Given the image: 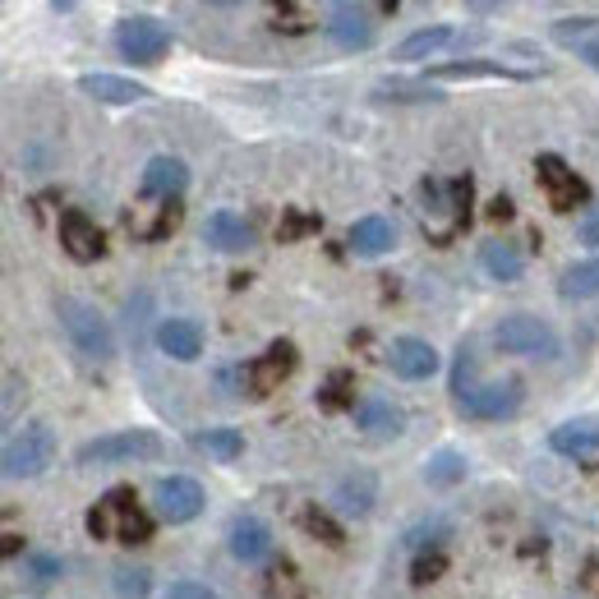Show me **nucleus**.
<instances>
[{
	"instance_id": "1",
	"label": "nucleus",
	"mask_w": 599,
	"mask_h": 599,
	"mask_svg": "<svg viewBox=\"0 0 599 599\" xmlns=\"http://www.w3.org/2000/svg\"><path fill=\"white\" fill-rule=\"evenodd\" d=\"M88 535L93 539H116V544H143V539H152V521L139 507L135 489L116 484V489L101 493V503L88 512Z\"/></svg>"
},
{
	"instance_id": "2",
	"label": "nucleus",
	"mask_w": 599,
	"mask_h": 599,
	"mask_svg": "<svg viewBox=\"0 0 599 599\" xmlns=\"http://www.w3.org/2000/svg\"><path fill=\"white\" fill-rule=\"evenodd\" d=\"M56 319L65 328V336L79 346L88 360H111L116 355V336H111V323L101 319V309L88 304V300H74V296H61L56 300Z\"/></svg>"
},
{
	"instance_id": "3",
	"label": "nucleus",
	"mask_w": 599,
	"mask_h": 599,
	"mask_svg": "<svg viewBox=\"0 0 599 599\" xmlns=\"http://www.w3.org/2000/svg\"><path fill=\"white\" fill-rule=\"evenodd\" d=\"M167 448L152 429H116L79 448V466H116V461H158Z\"/></svg>"
},
{
	"instance_id": "4",
	"label": "nucleus",
	"mask_w": 599,
	"mask_h": 599,
	"mask_svg": "<svg viewBox=\"0 0 599 599\" xmlns=\"http://www.w3.org/2000/svg\"><path fill=\"white\" fill-rule=\"evenodd\" d=\"M51 457H56V434L46 425H23L10 442H6V475L10 480H38Z\"/></svg>"
},
{
	"instance_id": "5",
	"label": "nucleus",
	"mask_w": 599,
	"mask_h": 599,
	"mask_svg": "<svg viewBox=\"0 0 599 599\" xmlns=\"http://www.w3.org/2000/svg\"><path fill=\"white\" fill-rule=\"evenodd\" d=\"M493 342H499L507 355H539V360L558 355L554 328L544 319H535V314H507L499 328H493Z\"/></svg>"
},
{
	"instance_id": "6",
	"label": "nucleus",
	"mask_w": 599,
	"mask_h": 599,
	"mask_svg": "<svg viewBox=\"0 0 599 599\" xmlns=\"http://www.w3.org/2000/svg\"><path fill=\"white\" fill-rule=\"evenodd\" d=\"M516 406H521V383H516V378L466 383V387H457V410L471 415V420H507Z\"/></svg>"
},
{
	"instance_id": "7",
	"label": "nucleus",
	"mask_w": 599,
	"mask_h": 599,
	"mask_svg": "<svg viewBox=\"0 0 599 599\" xmlns=\"http://www.w3.org/2000/svg\"><path fill=\"white\" fill-rule=\"evenodd\" d=\"M116 51L125 61H135V65H158L171 51V33L162 29L158 19H148V14L120 19L116 23Z\"/></svg>"
},
{
	"instance_id": "8",
	"label": "nucleus",
	"mask_w": 599,
	"mask_h": 599,
	"mask_svg": "<svg viewBox=\"0 0 599 599\" xmlns=\"http://www.w3.org/2000/svg\"><path fill=\"white\" fill-rule=\"evenodd\" d=\"M535 175H539V190L549 194V203L558 207V213H571V207L590 203V185L558 158V152H539V158H535Z\"/></svg>"
},
{
	"instance_id": "9",
	"label": "nucleus",
	"mask_w": 599,
	"mask_h": 599,
	"mask_svg": "<svg viewBox=\"0 0 599 599\" xmlns=\"http://www.w3.org/2000/svg\"><path fill=\"white\" fill-rule=\"evenodd\" d=\"M152 507H158V516L171 521V526H185V521H194L203 512V489L190 475H167L152 489Z\"/></svg>"
},
{
	"instance_id": "10",
	"label": "nucleus",
	"mask_w": 599,
	"mask_h": 599,
	"mask_svg": "<svg viewBox=\"0 0 599 599\" xmlns=\"http://www.w3.org/2000/svg\"><path fill=\"white\" fill-rule=\"evenodd\" d=\"M61 245L74 264H97L107 254V240H101V226L84 213V207H65L61 213Z\"/></svg>"
},
{
	"instance_id": "11",
	"label": "nucleus",
	"mask_w": 599,
	"mask_h": 599,
	"mask_svg": "<svg viewBox=\"0 0 599 599\" xmlns=\"http://www.w3.org/2000/svg\"><path fill=\"white\" fill-rule=\"evenodd\" d=\"M296 346L291 342H272L264 355H258L249 370H245V387H249V397H268L272 387H281L286 378L296 374Z\"/></svg>"
},
{
	"instance_id": "12",
	"label": "nucleus",
	"mask_w": 599,
	"mask_h": 599,
	"mask_svg": "<svg viewBox=\"0 0 599 599\" xmlns=\"http://www.w3.org/2000/svg\"><path fill=\"white\" fill-rule=\"evenodd\" d=\"M323 33L342 51H370L374 46V14L364 6H332Z\"/></svg>"
},
{
	"instance_id": "13",
	"label": "nucleus",
	"mask_w": 599,
	"mask_h": 599,
	"mask_svg": "<svg viewBox=\"0 0 599 599\" xmlns=\"http://www.w3.org/2000/svg\"><path fill=\"white\" fill-rule=\"evenodd\" d=\"M438 351L429 342H420V336H397L393 346H387V370H393L397 378L406 383H425L438 374Z\"/></svg>"
},
{
	"instance_id": "14",
	"label": "nucleus",
	"mask_w": 599,
	"mask_h": 599,
	"mask_svg": "<svg viewBox=\"0 0 599 599\" xmlns=\"http://www.w3.org/2000/svg\"><path fill=\"white\" fill-rule=\"evenodd\" d=\"M190 185V167L180 158H152L143 167V180H139V194L143 199H158V203H180Z\"/></svg>"
},
{
	"instance_id": "15",
	"label": "nucleus",
	"mask_w": 599,
	"mask_h": 599,
	"mask_svg": "<svg viewBox=\"0 0 599 599\" xmlns=\"http://www.w3.org/2000/svg\"><path fill=\"white\" fill-rule=\"evenodd\" d=\"M355 425H360V434L364 438H378V442H387V438H402L406 434V415H402V406H393L387 397H360V406H355Z\"/></svg>"
},
{
	"instance_id": "16",
	"label": "nucleus",
	"mask_w": 599,
	"mask_h": 599,
	"mask_svg": "<svg viewBox=\"0 0 599 599\" xmlns=\"http://www.w3.org/2000/svg\"><path fill=\"white\" fill-rule=\"evenodd\" d=\"M152 342H158L162 355H171V360H180V364H194V360L203 355V328H199L194 319H162Z\"/></svg>"
},
{
	"instance_id": "17",
	"label": "nucleus",
	"mask_w": 599,
	"mask_h": 599,
	"mask_svg": "<svg viewBox=\"0 0 599 599\" xmlns=\"http://www.w3.org/2000/svg\"><path fill=\"white\" fill-rule=\"evenodd\" d=\"M231 554H236L240 563H264L268 554H272V531L264 526L258 516H249V512H240L236 521H231Z\"/></svg>"
},
{
	"instance_id": "18",
	"label": "nucleus",
	"mask_w": 599,
	"mask_h": 599,
	"mask_svg": "<svg viewBox=\"0 0 599 599\" xmlns=\"http://www.w3.org/2000/svg\"><path fill=\"white\" fill-rule=\"evenodd\" d=\"M203 240L213 245V249H222V254H245L249 245H254V226L240 217V213H213L203 222Z\"/></svg>"
},
{
	"instance_id": "19",
	"label": "nucleus",
	"mask_w": 599,
	"mask_h": 599,
	"mask_svg": "<svg viewBox=\"0 0 599 599\" xmlns=\"http://www.w3.org/2000/svg\"><path fill=\"white\" fill-rule=\"evenodd\" d=\"M79 88H84L88 97H97V101H107V107H129V101H143V97H152L143 84H135V79H120V74H107V69L84 74Z\"/></svg>"
},
{
	"instance_id": "20",
	"label": "nucleus",
	"mask_w": 599,
	"mask_h": 599,
	"mask_svg": "<svg viewBox=\"0 0 599 599\" xmlns=\"http://www.w3.org/2000/svg\"><path fill=\"white\" fill-rule=\"evenodd\" d=\"M346 245H351L355 254H364V258H378V254H387V249L397 245V231H393V222H387V217H360V222L351 226Z\"/></svg>"
},
{
	"instance_id": "21",
	"label": "nucleus",
	"mask_w": 599,
	"mask_h": 599,
	"mask_svg": "<svg viewBox=\"0 0 599 599\" xmlns=\"http://www.w3.org/2000/svg\"><path fill=\"white\" fill-rule=\"evenodd\" d=\"M549 448L558 452V457H590V452H599V425H590V420H567V425H558L554 434H549Z\"/></svg>"
},
{
	"instance_id": "22",
	"label": "nucleus",
	"mask_w": 599,
	"mask_h": 599,
	"mask_svg": "<svg viewBox=\"0 0 599 599\" xmlns=\"http://www.w3.org/2000/svg\"><path fill=\"white\" fill-rule=\"evenodd\" d=\"M336 503H342L346 512H355V516L370 512V507L378 503V480H374V471H351V475L336 480Z\"/></svg>"
},
{
	"instance_id": "23",
	"label": "nucleus",
	"mask_w": 599,
	"mask_h": 599,
	"mask_svg": "<svg viewBox=\"0 0 599 599\" xmlns=\"http://www.w3.org/2000/svg\"><path fill=\"white\" fill-rule=\"evenodd\" d=\"M480 264H484V272L493 281H516L521 272H526V254H521L516 245H507V240H489L480 249Z\"/></svg>"
},
{
	"instance_id": "24",
	"label": "nucleus",
	"mask_w": 599,
	"mask_h": 599,
	"mask_svg": "<svg viewBox=\"0 0 599 599\" xmlns=\"http://www.w3.org/2000/svg\"><path fill=\"white\" fill-rule=\"evenodd\" d=\"M452 42H457V33L448 29V23H434V29H420V33H410L406 42H397L393 56H397V61H429L434 51L452 46Z\"/></svg>"
},
{
	"instance_id": "25",
	"label": "nucleus",
	"mask_w": 599,
	"mask_h": 599,
	"mask_svg": "<svg viewBox=\"0 0 599 599\" xmlns=\"http://www.w3.org/2000/svg\"><path fill=\"white\" fill-rule=\"evenodd\" d=\"M429 79H521L503 61H461V65H434Z\"/></svg>"
},
{
	"instance_id": "26",
	"label": "nucleus",
	"mask_w": 599,
	"mask_h": 599,
	"mask_svg": "<svg viewBox=\"0 0 599 599\" xmlns=\"http://www.w3.org/2000/svg\"><path fill=\"white\" fill-rule=\"evenodd\" d=\"M558 291L567 300H590L599 296V254L595 258H581V264H571L563 277H558Z\"/></svg>"
},
{
	"instance_id": "27",
	"label": "nucleus",
	"mask_w": 599,
	"mask_h": 599,
	"mask_svg": "<svg viewBox=\"0 0 599 599\" xmlns=\"http://www.w3.org/2000/svg\"><path fill=\"white\" fill-rule=\"evenodd\" d=\"M425 480H429L434 489H452V484H461V480H466V457L452 452V448L434 452L429 466H425Z\"/></svg>"
},
{
	"instance_id": "28",
	"label": "nucleus",
	"mask_w": 599,
	"mask_h": 599,
	"mask_svg": "<svg viewBox=\"0 0 599 599\" xmlns=\"http://www.w3.org/2000/svg\"><path fill=\"white\" fill-rule=\"evenodd\" d=\"M194 442H199V452L217 457V461H236V457L245 452V438H240V429H203Z\"/></svg>"
},
{
	"instance_id": "29",
	"label": "nucleus",
	"mask_w": 599,
	"mask_h": 599,
	"mask_svg": "<svg viewBox=\"0 0 599 599\" xmlns=\"http://www.w3.org/2000/svg\"><path fill=\"white\" fill-rule=\"evenodd\" d=\"M319 406L323 410H355L360 402H355V383H351V374H332L323 387H319Z\"/></svg>"
},
{
	"instance_id": "30",
	"label": "nucleus",
	"mask_w": 599,
	"mask_h": 599,
	"mask_svg": "<svg viewBox=\"0 0 599 599\" xmlns=\"http://www.w3.org/2000/svg\"><path fill=\"white\" fill-rule=\"evenodd\" d=\"M23 571H29V586H33V590H46L56 577H65V563H61L56 554H29Z\"/></svg>"
},
{
	"instance_id": "31",
	"label": "nucleus",
	"mask_w": 599,
	"mask_h": 599,
	"mask_svg": "<svg viewBox=\"0 0 599 599\" xmlns=\"http://www.w3.org/2000/svg\"><path fill=\"white\" fill-rule=\"evenodd\" d=\"M300 526H304L309 535H314V539H323V544H332V549H336V544H346V535H342V526H336V521H332L328 512H319V507H304V512H300Z\"/></svg>"
},
{
	"instance_id": "32",
	"label": "nucleus",
	"mask_w": 599,
	"mask_h": 599,
	"mask_svg": "<svg viewBox=\"0 0 599 599\" xmlns=\"http://www.w3.org/2000/svg\"><path fill=\"white\" fill-rule=\"evenodd\" d=\"M111 586H116L120 599H148L152 577H148L143 567H116V571H111Z\"/></svg>"
},
{
	"instance_id": "33",
	"label": "nucleus",
	"mask_w": 599,
	"mask_h": 599,
	"mask_svg": "<svg viewBox=\"0 0 599 599\" xmlns=\"http://www.w3.org/2000/svg\"><path fill=\"white\" fill-rule=\"evenodd\" d=\"M448 535H452V526H448V521H442V516L420 521V526H410V531H406V549L420 554L425 544H438V539H448Z\"/></svg>"
},
{
	"instance_id": "34",
	"label": "nucleus",
	"mask_w": 599,
	"mask_h": 599,
	"mask_svg": "<svg viewBox=\"0 0 599 599\" xmlns=\"http://www.w3.org/2000/svg\"><path fill=\"white\" fill-rule=\"evenodd\" d=\"M595 33H599V19H563V23H554V42H563V46H581Z\"/></svg>"
},
{
	"instance_id": "35",
	"label": "nucleus",
	"mask_w": 599,
	"mask_h": 599,
	"mask_svg": "<svg viewBox=\"0 0 599 599\" xmlns=\"http://www.w3.org/2000/svg\"><path fill=\"white\" fill-rule=\"evenodd\" d=\"M442 567H448V558H442V554L434 549V554H420V558H415L410 577H415V586H429V581H438V577H442Z\"/></svg>"
},
{
	"instance_id": "36",
	"label": "nucleus",
	"mask_w": 599,
	"mask_h": 599,
	"mask_svg": "<svg viewBox=\"0 0 599 599\" xmlns=\"http://www.w3.org/2000/svg\"><path fill=\"white\" fill-rule=\"evenodd\" d=\"M162 599H217L213 590H207L203 581H171Z\"/></svg>"
},
{
	"instance_id": "37",
	"label": "nucleus",
	"mask_w": 599,
	"mask_h": 599,
	"mask_svg": "<svg viewBox=\"0 0 599 599\" xmlns=\"http://www.w3.org/2000/svg\"><path fill=\"white\" fill-rule=\"evenodd\" d=\"M314 226H319V217L286 213V222H281V231H277V236H281V240H296V236H304V231H314Z\"/></svg>"
},
{
	"instance_id": "38",
	"label": "nucleus",
	"mask_w": 599,
	"mask_h": 599,
	"mask_svg": "<svg viewBox=\"0 0 599 599\" xmlns=\"http://www.w3.org/2000/svg\"><path fill=\"white\" fill-rule=\"evenodd\" d=\"M581 240L586 245H599V207H590L586 222H581Z\"/></svg>"
},
{
	"instance_id": "39",
	"label": "nucleus",
	"mask_w": 599,
	"mask_h": 599,
	"mask_svg": "<svg viewBox=\"0 0 599 599\" xmlns=\"http://www.w3.org/2000/svg\"><path fill=\"white\" fill-rule=\"evenodd\" d=\"M577 56H581L590 69H599V33H595L590 42H581V46H577Z\"/></svg>"
},
{
	"instance_id": "40",
	"label": "nucleus",
	"mask_w": 599,
	"mask_h": 599,
	"mask_svg": "<svg viewBox=\"0 0 599 599\" xmlns=\"http://www.w3.org/2000/svg\"><path fill=\"white\" fill-rule=\"evenodd\" d=\"M489 217H493V222H507V217H512V199H507V194L493 199V203H489Z\"/></svg>"
},
{
	"instance_id": "41",
	"label": "nucleus",
	"mask_w": 599,
	"mask_h": 599,
	"mask_svg": "<svg viewBox=\"0 0 599 599\" xmlns=\"http://www.w3.org/2000/svg\"><path fill=\"white\" fill-rule=\"evenodd\" d=\"M586 590H595V595H599V558H590V563H586Z\"/></svg>"
}]
</instances>
